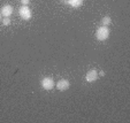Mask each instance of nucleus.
<instances>
[{"instance_id": "nucleus-3", "label": "nucleus", "mask_w": 130, "mask_h": 123, "mask_svg": "<svg viewBox=\"0 0 130 123\" xmlns=\"http://www.w3.org/2000/svg\"><path fill=\"white\" fill-rule=\"evenodd\" d=\"M19 14H20V16L22 17L23 20H30L31 19V10H30V8L28 7V6H24L23 5L22 7H20V9H19Z\"/></svg>"}, {"instance_id": "nucleus-6", "label": "nucleus", "mask_w": 130, "mask_h": 123, "mask_svg": "<svg viewBox=\"0 0 130 123\" xmlns=\"http://www.w3.org/2000/svg\"><path fill=\"white\" fill-rule=\"evenodd\" d=\"M13 14V7L10 5H5L1 7V15L5 17H9Z\"/></svg>"}, {"instance_id": "nucleus-5", "label": "nucleus", "mask_w": 130, "mask_h": 123, "mask_svg": "<svg viewBox=\"0 0 130 123\" xmlns=\"http://www.w3.org/2000/svg\"><path fill=\"white\" fill-rule=\"evenodd\" d=\"M69 86H70V83L67 79H60L57 82V89L59 91H66L69 89Z\"/></svg>"}, {"instance_id": "nucleus-8", "label": "nucleus", "mask_w": 130, "mask_h": 123, "mask_svg": "<svg viewBox=\"0 0 130 123\" xmlns=\"http://www.w3.org/2000/svg\"><path fill=\"white\" fill-rule=\"evenodd\" d=\"M110 23H112V19H110L109 16L103 17V20H101V25H103V27H108Z\"/></svg>"}, {"instance_id": "nucleus-4", "label": "nucleus", "mask_w": 130, "mask_h": 123, "mask_svg": "<svg viewBox=\"0 0 130 123\" xmlns=\"http://www.w3.org/2000/svg\"><path fill=\"white\" fill-rule=\"evenodd\" d=\"M98 76H99V75H98V73H97V70H94V69H91V70H89V72L86 73L85 79H86V82L93 83L94 81H97Z\"/></svg>"}, {"instance_id": "nucleus-2", "label": "nucleus", "mask_w": 130, "mask_h": 123, "mask_svg": "<svg viewBox=\"0 0 130 123\" xmlns=\"http://www.w3.org/2000/svg\"><path fill=\"white\" fill-rule=\"evenodd\" d=\"M40 85H42V87L44 90L50 91V90H52L54 87L55 83H54L53 78H51V77H44V78L42 79V82H40Z\"/></svg>"}, {"instance_id": "nucleus-10", "label": "nucleus", "mask_w": 130, "mask_h": 123, "mask_svg": "<svg viewBox=\"0 0 130 123\" xmlns=\"http://www.w3.org/2000/svg\"><path fill=\"white\" fill-rule=\"evenodd\" d=\"M20 1H21V4L24 6H28L30 4V0H20Z\"/></svg>"}, {"instance_id": "nucleus-7", "label": "nucleus", "mask_w": 130, "mask_h": 123, "mask_svg": "<svg viewBox=\"0 0 130 123\" xmlns=\"http://www.w3.org/2000/svg\"><path fill=\"white\" fill-rule=\"evenodd\" d=\"M66 3L68 4L69 6L74 7V8H78L79 6H82L83 0H66Z\"/></svg>"}, {"instance_id": "nucleus-9", "label": "nucleus", "mask_w": 130, "mask_h": 123, "mask_svg": "<svg viewBox=\"0 0 130 123\" xmlns=\"http://www.w3.org/2000/svg\"><path fill=\"white\" fill-rule=\"evenodd\" d=\"M3 24L4 25H9L10 24V19H8V17H5L3 20Z\"/></svg>"}, {"instance_id": "nucleus-12", "label": "nucleus", "mask_w": 130, "mask_h": 123, "mask_svg": "<svg viewBox=\"0 0 130 123\" xmlns=\"http://www.w3.org/2000/svg\"><path fill=\"white\" fill-rule=\"evenodd\" d=\"M0 20H1V13H0Z\"/></svg>"}, {"instance_id": "nucleus-1", "label": "nucleus", "mask_w": 130, "mask_h": 123, "mask_svg": "<svg viewBox=\"0 0 130 123\" xmlns=\"http://www.w3.org/2000/svg\"><path fill=\"white\" fill-rule=\"evenodd\" d=\"M96 37L98 40L103 42V40H106L108 37H109V30H108L107 27H103L101 25L100 28H98L96 31Z\"/></svg>"}, {"instance_id": "nucleus-13", "label": "nucleus", "mask_w": 130, "mask_h": 123, "mask_svg": "<svg viewBox=\"0 0 130 123\" xmlns=\"http://www.w3.org/2000/svg\"><path fill=\"white\" fill-rule=\"evenodd\" d=\"M62 1H66V0H62Z\"/></svg>"}, {"instance_id": "nucleus-11", "label": "nucleus", "mask_w": 130, "mask_h": 123, "mask_svg": "<svg viewBox=\"0 0 130 123\" xmlns=\"http://www.w3.org/2000/svg\"><path fill=\"white\" fill-rule=\"evenodd\" d=\"M98 75H100V76H105V73H104L103 70H101L100 73H98Z\"/></svg>"}]
</instances>
